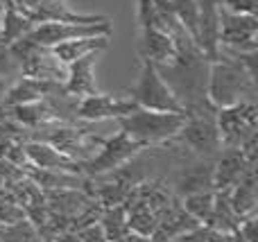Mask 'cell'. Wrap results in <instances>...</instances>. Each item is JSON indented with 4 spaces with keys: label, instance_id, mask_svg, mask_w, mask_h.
Instances as JSON below:
<instances>
[{
    "label": "cell",
    "instance_id": "4316f807",
    "mask_svg": "<svg viewBox=\"0 0 258 242\" xmlns=\"http://www.w3.org/2000/svg\"><path fill=\"white\" fill-rule=\"evenodd\" d=\"M73 233H77V238L82 242H107V235H104V229L100 222L86 224V226H82V229L73 231Z\"/></svg>",
    "mask_w": 258,
    "mask_h": 242
},
{
    "label": "cell",
    "instance_id": "ffe728a7",
    "mask_svg": "<svg viewBox=\"0 0 258 242\" xmlns=\"http://www.w3.org/2000/svg\"><path fill=\"white\" fill-rule=\"evenodd\" d=\"M200 226V222L195 220V217L190 215V213L186 211V208L181 206V199H174V204L168 208V211L161 215V220H159V226L156 229H161L165 235H168L170 240H174L177 235H181V233H186V231H192V229H197Z\"/></svg>",
    "mask_w": 258,
    "mask_h": 242
},
{
    "label": "cell",
    "instance_id": "277c9868",
    "mask_svg": "<svg viewBox=\"0 0 258 242\" xmlns=\"http://www.w3.org/2000/svg\"><path fill=\"white\" fill-rule=\"evenodd\" d=\"M129 100L138 104L141 109H152V111H174V113H186L179 102V98L172 93L165 79L161 77L156 63L150 59L141 61V75L134 86L127 89Z\"/></svg>",
    "mask_w": 258,
    "mask_h": 242
},
{
    "label": "cell",
    "instance_id": "cb8c5ba5",
    "mask_svg": "<svg viewBox=\"0 0 258 242\" xmlns=\"http://www.w3.org/2000/svg\"><path fill=\"white\" fill-rule=\"evenodd\" d=\"M213 204H215V193L209 190V193H195L188 195V197H181V206L195 217L200 224H206V220L213 213Z\"/></svg>",
    "mask_w": 258,
    "mask_h": 242
},
{
    "label": "cell",
    "instance_id": "7c38bea8",
    "mask_svg": "<svg viewBox=\"0 0 258 242\" xmlns=\"http://www.w3.org/2000/svg\"><path fill=\"white\" fill-rule=\"evenodd\" d=\"M195 43L209 61L218 57L220 48V5L218 0H200V18H197Z\"/></svg>",
    "mask_w": 258,
    "mask_h": 242
},
{
    "label": "cell",
    "instance_id": "9c48e42d",
    "mask_svg": "<svg viewBox=\"0 0 258 242\" xmlns=\"http://www.w3.org/2000/svg\"><path fill=\"white\" fill-rule=\"evenodd\" d=\"M134 109H138V104L129 98H113V95L95 93V95H86V98L77 100L75 118L86 122H100V120H107V118L127 116Z\"/></svg>",
    "mask_w": 258,
    "mask_h": 242
},
{
    "label": "cell",
    "instance_id": "5bb4252c",
    "mask_svg": "<svg viewBox=\"0 0 258 242\" xmlns=\"http://www.w3.org/2000/svg\"><path fill=\"white\" fill-rule=\"evenodd\" d=\"M249 163L238 147H227L213 158V190H231L240 181Z\"/></svg>",
    "mask_w": 258,
    "mask_h": 242
},
{
    "label": "cell",
    "instance_id": "5b68a950",
    "mask_svg": "<svg viewBox=\"0 0 258 242\" xmlns=\"http://www.w3.org/2000/svg\"><path fill=\"white\" fill-rule=\"evenodd\" d=\"M143 145H138L136 140H132L125 131H118L111 138H102V145H100V152L93 154L89 161L82 163V175L84 177H104L109 172L122 168L125 163H129L134 156L143 152Z\"/></svg>",
    "mask_w": 258,
    "mask_h": 242
},
{
    "label": "cell",
    "instance_id": "52a82bcc",
    "mask_svg": "<svg viewBox=\"0 0 258 242\" xmlns=\"http://www.w3.org/2000/svg\"><path fill=\"white\" fill-rule=\"evenodd\" d=\"M27 39L34 43L50 48V45L63 43V41L73 39H84V36H111V21H100V23H63V21H48V23H36L30 32Z\"/></svg>",
    "mask_w": 258,
    "mask_h": 242
},
{
    "label": "cell",
    "instance_id": "d4e9b609",
    "mask_svg": "<svg viewBox=\"0 0 258 242\" xmlns=\"http://www.w3.org/2000/svg\"><path fill=\"white\" fill-rule=\"evenodd\" d=\"M174 16L179 18V23L183 25V30L192 36V41L197 39V18H200V0H170Z\"/></svg>",
    "mask_w": 258,
    "mask_h": 242
},
{
    "label": "cell",
    "instance_id": "3957f363",
    "mask_svg": "<svg viewBox=\"0 0 258 242\" xmlns=\"http://www.w3.org/2000/svg\"><path fill=\"white\" fill-rule=\"evenodd\" d=\"M174 140H179L183 147H188L197 156L213 161L222 152V140H220V131L215 125L213 104L186 111V122L179 129V134L174 136Z\"/></svg>",
    "mask_w": 258,
    "mask_h": 242
},
{
    "label": "cell",
    "instance_id": "ac0fdd59",
    "mask_svg": "<svg viewBox=\"0 0 258 242\" xmlns=\"http://www.w3.org/2000/svg\"><path fill=\"white\" fill-rule=\"evenodd\" d=\"M109 43H111V36H84V39H73L50 45V52L68 66L71 61H75V59L84 57L89 52H102V50L109 48Z\"/></svg>",
    "mask_w": 258,
    "mask_h": 242
},
{
    "label": "cell",
    "instance_id": "1f68e13d",
    "mask_svg": "<svg viewBox=\"0 0 258 242\" xmlns=\"http://www.w3.org/2000/svg\"><path fill=\"white\" fill-rule=\"evenodd\" d=\"M54 240L57 242H82L77 238V233H73V231H61V233L54 235Z\"/></svg>",
    "mask_w": 258,
    "mask_h": 242
},
{
    "label": "cell",
    "instance_id": "484cf974",
    "mask_svg": "<svg viewBox=\"0 0 258 242\" xmlns=\"http://www.w3.org/2000/svg\"><path fill=\"white\" fill-rule=\"evenodd\" d=\"M218 5L231 14H245V16L258 14V0H218Z\"/></svg>",
    "mask_w": 258,
    "mask_h": 242
},
{
    "label": "cell",
    "instance_id": "e575fe53",
    "mask_svg": "<svg viewBox=\"0 0 258 242\" xmlns=\"http://www.w3.org/2000/svg\"><path fill=\"white\" fill-rule=\"evenodd\" d=\"M39 242H57V240H54V238H41Z\"/></svg>",
    "mask_w": 258,
    "mask_h": 242
},
{
    "label": "cell",
    "instance_id": "9a60e30c",
    "mask_svg": "<svg viewBox=\"0 0 258 242\" xmlns=\"http://www.w3.org/2000/svg\"><path fill=\"white\" fill-rule=\"evenodd\" d=\"M141 54L156 66H165L174 59V41L156 23L141 25Z\"/></svg>",
    "mask_w": 258,
    "mask_h": 242
},
{
    "label": "cell",
    "instance_id": "7402d4cb",
    "mask_svg": "<svg viewBox=\"0 0 258 242\" xmlns=\"http://www.w3.org/2000/svg\"><path fill=\"white\" fill-rule=\"evenodd\" d=\"M100 224H102V229H104L107 242H118L125 233H129L125 204H118V206L104 208L102 215H100Z\"/></svg>",
    "mask_w": 258,
    "mask_h": 242
},
{
    "label": "cell",
    "instance_id": "7a4b0ae2",
    "mask_svg": "<svg viewBox=\"0 0 258 242\" xmlns=\"http://www.w3.org/2000/svg\"><path fill=\"white\" fill-rule=\"evenodd\" d=\"M120 131L143 147L161 145L172 140L186 122V113L174 111H152V109H134L127 116L116 118Z\"/></svg>",
    "mask_w": 258,
    "mask_h": 242
},
{
    "label": "cell",
    "instance_id": "8992f818",
    "mask_svg": "<svg viewBox=\"0 0 258 242\" xmlns=\"http://www.w3.org/2000/svg\"><path fill=\"white\" fill-rule=\"evenodd\" d=\"M215 125L220 131L222 149L240 147V143L258 127V107L254 100L231 104V107L215 109Z\"/></svg>",
    "mask_w": 258,
    "mask_h": 242
},
{
    "label": "cell",
    "instance_id": "603a6c76",
    "mask_svg": "<svg viewBox=\"0 0 258 242\" xmlns=\"http://www.w3.org/2000/svg\"><path fill=\"white\" fill-rule=\"evenodd\" d=\"M39 229L27 217L0 226V242H39Z\"/></svg>",
    "mask_w": 258,
    "mask_h": 242
},
{
    "label": "cell",
    "instance_id": "f546056e",
    "mask_svg": "<svg viewBox=\"0 0 258 242\" xmlns=\"http://www.w3.org/2000/svg\"><path fill=\"white\" fill-rule=\"evenodd\" d=\"M172 242H206V235H204V226H197V229L192 231H186V233L177 235Z\"/></svg>",
    "mask_w": 258,
    "mask_h": 242
},
{
    "label": "cell",
    "instance_id": "d590c367",
    "mask_svg": "<svg viewBox=\"0 0 258 242\" xmlns=\"http://www.w3.org/2000/svg\"><path fill=\"white\" fill-rule=\"evenodd\" d=\"M168 242H172V240H168Z\"/></svg>",
    "mask_w": 258,
    "mask_h": 242
},
{
    "label": "cell",
    "instance_id": "e0dca14e",
    "mask_svg": "<svg viewBox=\"0 0 258 242\" xmlns=\"http://www.w3.org/2000/svg\"><path fill=\"white\" fill-rule=\"evenodd\" d=\"M229 204H231L233 213L240 220L249 215H256L258 208V181H256V166H249L245 175L240 177L236 186L229 190Z\"/></svg>",
    "mask_w": 258,
    "mask_h": 242
},
{
    "label": "cell",
    "instance_id": "836d02e7",
    "mask_svg": "<svg viewBox=\"0 0 258 242\" xmlns=\"http://www.w3.org/2000/svg\"><path fill=\"white\" fill-rule=\"evenodd\" d=\"M231 242H245V240H242V238H240V235H238V233H233V238H231Z\"/></svg>",
    "mask_w": 258,
    "mask_h": 242
},
{
    "label": "cell",
    "instance_id": "d6a6232c",
    "mask_svg": "<svg viewBox=\"0 0 258 242\" xmlns=\"http://www.w3.org/2000/svg\"><path fill=\"white\" fill-rule=\"evenodd\" d=\"M9 84H12V82H9V79H7V77H0V100H3V95H5V93H7Z\"/></svg>",
    "mask_w": 258,
    "mask_h": 242
},
{
    "label": "cell",
    "instance_id": "f1b7e54d",
    "mask_svg": "<svg viewBox=\"0 0 258 242\" xmlns=\"http://www.w3.org/2000/svg\"><path fill=\"white\" fill-rule=\"evenodd\" d=\"M16 72H21L18 61L14 59V54L9 52L7 45L0 43V77H9V75H16Z\"/></svg>",
    "mask_w": 258,
    "mask_h": 242
},
{
    "label": "cell",
    "instance_id": "44dd1931",
    "mask_svg": "<svg viewBox=\"0 0 258 242\" xmlns=\"http://www.w3.org/2000/svg\"><path fill=\"white\" fill-rule=\"evenodd\" d=\"M125 208H127V226H129V231L141 233V235H152L154 233V229L159 226V217H156L154 213H152L150 208H147L145 204L136 197L134 188H132V193H129V197L125 202Z\"/></svg>",
    "mask_w": 258,
    "mask_h": 242
},
{
    "label": "cell",
    "instance_id": "d6986e66",
    "mask_svg": "<svg viewBox=\"0 0 258 242\" xmlns=\"http://www.w3.org/2000/svg\"><path fill=\"white\" fill-rule=\"evenodd\" d=\"M34 27V23L25 16V14L18 9V5L14 0H7L5 5V14H3V21H0V43L9 45L12 41L21 39L25 36L27 32Z\"/></svg>",
    "mask_w": 258,
    "mask_h": 242
},
{
    "label": "cell",
    "instance_id": "4fadbf2b",
    "mask_svg": "<svg viewBox=\"0 0 258 242\" xmlns=\"http://www.w3.org/2000/svg\"><path fill=\"white\" fill-rule=\"evenodd\" d=\"M23 145H25V156H27L30 166L45 168V170H63V172H73V175H82V163L68 158L66 154H61L50 143H43V140L34 138Z\"/></svg>",
    "mask_w": 258,
    "mask_h": 242
},
{
    "label": "cell",
    "instance_id": "4dcf8cb0",
    "mask_svg": "<svg viewBox=\"0 0 258 242\" xmlns=\"http://www.w3.org/2000/svg\"><path fill=\"white\" fill-rule=\"evenodd\" d=\"M118 242H152V240H150V235H141V233L129 231V233H125Z\"/></svg>",
    "mask_w": 258,
    "mask_h": 242
},
{
    "label": "cell",
    "instance_id": "2e32d148",
    "mask_svg": "<svg viewBox=\"0 0 258 242\" xmlns=\"http://www.w3.org/2000/svg\"><path fill=\"white\" fill-rule=\"evenodd\" d=\"M209 190H213V161H200L190 168H181L172 181V193L179 199Z\"/></svg>",
    "mask_w": 258,
    "mask_h": 242
},
{
    "label": "cell",
    "instance_id": "8fae6325",
    "mask_svg": "<svg viewBox=\"0 0 258 242\" xmlns=\"http://www.w3.org/2000/svg\"><path fill=\"white\" fill-rule=\"evenodd\" d=\"M100 52H89L84 57L75 59V61L68 63V72L66 79H63V93L68 98H86V95H95L100 93L98 86H95V77H93V66L98 61Z\"/></svg>",
    "mask_w": 258,
    "mask_h": 242
},
{
    "label": "cell",
    "instance_id": "83f0119b",
    "mask_svg": "<svg viewBox=\"0 0 258 242\" xmlns=\"http://www.w3.org/2000/svg\"><path fill=\"white\" fill-rule=\"evenodd\" d=\"M236 233L245 242H258V215H249L238 224Z\"/></svg>",
    "mask_w": 258,
    "mask_h": 242
},
{
    "label": "cell",
    "instance_id": "30bf717a",
    "mask_svg": "<svg viewBox=\"0 0 258 242\" xmlns=\"http://www.w3.org/2000/svg\"><path fill=\"white\" fill-rule=\"evenodd\" d=\"M63 82H50V79H34V77H21L18 82L9 84L7 93L0 102L5 107H18V104H30L43 98H54L63 93Z\"/></svg>",
    "mask_w": 258,
    "mask_h": 242
},
{
    "label": "cell",
    "instance_id": "ba28073f",
    "mask_svg": "<svg viewBox=\"0 0 258 242\" xmlns=\"http://www.w3.org/2000/svg\"><path fill=\"white\" fill-rule=\"evenodd\" d=\"M258 16L231 14L220 7V48L233 52H256L258 50Z\"/></svg>",
    "mask_w": 258,
    "mask_h": 242
},
{
    "label": "cell",
    "instance_id": "6da1fadb",
    "mask_svg": "<svg viewBox=\"0 0 258 242\" xmlns=\"http://www.w3.org/2000/svg\"><path fill=\"white\" fill-rule=\"evenodd\" d=\"M256 79L227 54H218L209 61V77H206V100L215 109L231 107V104L254 100Z\"/></svg>",
    "mask_w": 258,
    "mask_h": 242
}]
</instances>
